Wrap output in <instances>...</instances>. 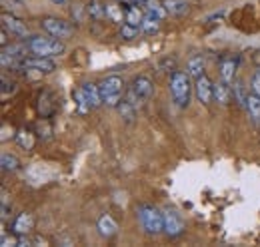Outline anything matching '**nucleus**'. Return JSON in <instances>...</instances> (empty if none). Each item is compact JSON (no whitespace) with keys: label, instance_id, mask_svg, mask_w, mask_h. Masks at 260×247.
Instances as JSON below:
<instances>
[{"label":"nucleus","instance_id":"obj_30","mask_svg":"<svg viewBox=\"0 0 260 247\" xmlns=\"http://www.w3.org/2000/svg\"><path fill=\"white\" fill-rule=\"evenodd\" d=\"M18 144L22 146V148H26V150H30L34 146V140H32V136L28 134V132H20L18 134Z\"/></svg>","mask_w":260,"mask_h":247},{"label":"nucleus","instance_id":"obj_33","mask_svg":"<svg viewBox=\"0 0 260 247\" xmlns=\"http://www.w3.org/2000/svg\"><path fill=\"white\" fill-rule=\"evenodd\" d=\"M250 90L260 96V70H256L254 74H252V78H250Z\"/></svg>","mask_w":260,"mask_h":247},{"label":"nucleus","instance_id":"obj_19","mask_svg":"<svg viewBox=\"0 0 260 247\" xmlns=\"http://www.w3.org/2000/svg\"><path fill=\"white\" fill-rule=\"evenodd\" d=\"M218 74L220 78L228 82V84H234V74H236V60L234 58H224L218 66Z\"/></svg>","mask_w":260,"mask_h":247},{"label":"nucleus","instance_id":"obj_28","mask_svg":"<svg viewBox=\"0 0 260 247\" xmlns=\"http://www.w3.org/2000/svg\"><path fill=\"white\" fill-rule=\"evenodd\" d=\"M232 96H234V100H236L240 106H244V104H246L248 92H246V88L242 86V82H240V80H234V84H232Z\"/></svg>","mask_w":260,"mask_h":247},{"label":"nucleus","instance_id":"obj_31","mask_svg":"<svg viewBox=\"0 0 260 247\" xmlns=\"http://www.w3.org/2000/svg\"><path fill=\"white\" fill-rule=\"evenodd\" d=\"M0 245H2V247H18V235H16V237H10L6 231H2Z\"/></svg>","mask_w":260,"mask_h":247},{"label":"nucleus","instance_id":"obj_37","mask_svg":"<svg viewBox=\"0 0 260 247\" xmlns=\"http://www.w3.org/2000/svg\"><path fill=\"white\" fill-rule=\"evenodd\" d=\"M130 2H132V4H144L146 0H130Z\"/></svg>","mask_w":260,"mask_h":247},{"label":"nucleus","instance_id":"obj_15","mask_svg":"<svg viewBox=\"0 0 260 247\" xmlns=\"http://www.w3.org/2000/svg\"><path fill=\"white\" fill-rule=\"evenodd\" d=\"M232 98V84L224 82L222 78L214 82V102H218L220 106H226Z\"/></svg>","mask_w":260,"mask_h":247},{"label":"nucleus","instance_id":"obj_35","mask_svg":"<svg viewBox=\"0 0 260 247\" xmlns=\"http://www.w3.org/2000/svg\"><path fill=\"white\" fill-rule=\"evenodd\" d=\"M48 98H50V94H48V92H44V94H42V96H40V102H44V104H48ZM38 110H40V114H42V116H48V114H50V108H48V110H42V106H38Z\"/></svg>","mask_w":260,"mask_h":247},{"label":"nucleus","instance_id":"obj_18","mask_svg":"<svg viewBox=\"0 0 260 247\" xmlns=\"http://www.w3.org/2000/svg\"><path fill=\"white\" fill-rule=\"evenodd\" d=\"M160 22H162L160 18H156V16L144 12V18H142V24H140V34H144V36L156 34V32L160 30Z\"/></svg>","mask_w":260,"mask_h":247},{"label":"nucleus","instance_id":"obj_16","mask_svg":"<svg viewBox=\"0 0 260 247\" xmlns=\"http://www.w3.org/2000/svg\"><path fill=\"white\" fill-rule=\"evenodd\" d=\"M244 108H246L250 120L256 124V126H260V96H256V94L250 90V92H248V98H246Z\"/></svg>","mask_w":260,"mask_h":247},{"label":"nucleus","instance_id":"obj_32","mask_svg":"<svg viewBox=\"0 0 260 247\" xmlns=\"http://www.w3.org/2000/svg\"><path fill=\"white\" fill-rule=\"evenodd\" d=\"M16 92V84L14 82H8V78L2 76V98H8V94Z\"/></svg>","mask_w":260,"mask_h":247},{"label":"nucleus","instance_id":"obj_17","mask_svg":"<svg viewBox=\"0 0 260 247\" xmlns=\"http://www.w3.org/2000/svg\"><path fill=\"white\" fill-rule=\"evenodd\" d=\"M82 92L86 96V100H88V104H90V108L94 110L98 106H102V98H100V90H98V84H92V82H84L82 86Z\"/></svg>","mask_w":260,"mask_h":247},{"label":"nucleus","instance_id":"obj_3","mask_svg":"<svg viewBox=\"0 0 260 247\" xmlns=\"http://www.w3.org/2000/svg\"><path fill=\"white\" fill-rule=\"evenodd\" d=\"M98 90H100V98H102V106H108V108H116L124 96V80L116 74L112 76H106L100 84H98Z\"/></svg>","mask_w":260,"mask_h":247},{"label":"nucleus","instance_id":"obj_9","mask_svg":"<svg viewBox=\"0 0 260 247\" xmlns=\"http://www.w3.org/2000/svg\"><path fill=\"white\" fill-rule=\"evenodd\" d=\"M130 92L134 94V98L140 102V104H146L152 96H154V82L150 76H136L132 80V86H130Z\"/></svg>","mask_w":260,"mask_h":247},{"label":"nucleus","instance_id":"obj_38","mask_svg":"<svg viewBox=\"0 0 260 247\" xmlns=\"http://www.w3.org/2000/svg\"><path fill=\"white\" fill-rule=\"evenodd\" d=\"M118 2H122V4H132L130 0H118Z\"/></svg>","mask_w":260,"mask_h":247},{"label":"nucleus","instance_id":"obj_29","mask_svg":"<svg viewBox=\"0 0 260 247\" xmlns=\"http://www.w3.org/2000/svg\"><path fill=\"white\" fill-rule=\"evenodd\" d=\"M138 34H140V28H138V26L128 24V22H122V24H120V38L132 40V38H136Z\"/></svg>","mask_w":260,"mask_h":247},{"label":"nucleus","instance_id":"obj_10","mask_svg":"<svg viewBox=\"0 0 260 247\" xmlns=\"http://www.w3.org/2000/svg\"><path fill=\"white\" fill-rule=\"evenodd\" d=\"M194 94L200 104H210L214 100V82L208 80L206 74L194 80Z\"/></svg>","mask_w":260,"mask_h":247},{"label":"nucleus","instance_id":"obj_6","mask_svg":"<svg viewBox=\"0 0 260 247\" xmlns=\"http://www.w3.org/2000/svg\"><path fill=\"white\" fill-rule=\"evenodd\" d=\"M40 26H42V30L46 32V34H50V36H54V38H58V40H66V38H70L72 36V26L62 20V18H54V16H46V18H42L40 20Z\"/></svg>","mask_w":260,"mask_h":247},{"label":"nucleus","instance_id":"obj_20","mask_svg":"<svg viewBox=\"0 0 260 247\" xmlns=\"http://www.w3.org/2000/svg\"><path fill=\"white\" fill-rule=\"evenodd\" d=\"M204 68H206V62H204V56H200V54L192 56V58L188 60V64H186V72L190 74L192 80L200 78V76L204 74Z\"/></svg>","mask_w":260,"mask_h":247},{"label":"nucleus","instance_id":"obj_5","mask_svg":"<svg viewBox=\"0 0 260 247\" xmlns=\"http://www.w3.org/2000/svg\"><path fill=\"white\" fill-rule=\"evenodd\" d=\"M26 52H30L28 50V44H26V40L24 42H16V44H6V46H2V52H0V62H2V68H16L18 66V62L22 60V58H26Z\"/></svg>","mask_w":260,"mask_h":247},{"label":"nucleus","instance_id":"obj_14","mask_svg":"<svg viewBox=\"0 0 260 247\" xmlns=\"http://www.w3.org/2000/svg\"><path fill=\"white\" fill-rule=\"evenodd\" d=\"M96 229H98V233H100L102 237L110 239V237H114V235L118 233V223L114 221V217H112V216L102 214V216L98 217V221H96Z\"/></svg>","mask_w":260,"mask_h":247},{"label":"nucleus","instance_id":"obj_25","mask_svg":"<svg viewBox=\"0 0 260 247\" xmlns=\"http://www.w3.org/2000/svg\"><path fill=\"white\" fill-rule=\"evenodd\" d=\"M142 8H144V12H146V14H152V16H156V18H160V20L168 14V12H166L164 2L160 4L158 0H146V2L142 4Z\"/></svg>","mask_w":260,"mask_h":247},{"label":"nucleus","instance_id":"obj_22","mask_svg":"<svg viewBox=\"0 0 260 247\" xmlns=\"http://www.w3.org/2000/svg\"><path fill=\"white\" fill-rule=\"evenodd\" d=\"M86 12H88V16H90L92 20H96V22L108 18V16H106V4H104L102 0H90L88 6H86Z\"/></svg>","mask_w":260,"mask_h":247},{"label":"nucleus","instance_id":"obj_1","mask_svg":"<svg viewBox=\"0 0 260 247\" xmlns=\"http://www.w3.org/2000/svg\"><path fill=\"white\" fill-rule=\"evenodd\" d=\"M192 78L188 72H180V70H174L172 76H170V84H168V90H170V98H172V104L180 110L188 108L190 104V96H192Z\"/></svg>","mask_w":260,"mask_h":247},{"label":"nucleus","instance_id":"obj_12","mask_svg":"<svg viewBox=\"0 0 260 247\" xmlns=\"http://www.w3.org/2000/svg\"><path fill=\"white\" fill-rule=\"evenodd\" d=\"M2 28L10 32L16 38H26L28 36V26L26 22H22L20 18L12 16V14H2Z\"/></svg>","mask_w":260,"mask_h":247},{"label":"nucleus","instance_id":"obj_26","mask_svg":"<svg viewBox=\"0 0 260 247\" xmlns=\"http://www.w3.org/2000/svg\"><path fill=\"white\" fill-rule=\"evenodd\" d=\"M124 8H122V2L120 4H106V16L110 22H116V24H122L124 22Z\"/></svg>","mask_w":260,"mask_h":247},{"label":"nucleus","instance_id":"obj_27","mask_svg":"<svg viewBox=\"0 0 260 247\" xmlns=\"http://www.w3.org/2000/svg\"><path fill=\"white\" fill-rule=\"evenodd\" d=\"M72 98H74V104H76V112H78V114H88V112L92 110L90 104H88V100H86V96L82 92V88L74 90V92H72Z\"/></svg>","mask_w":260,"mask_h":247},{"label":"nucleus","instance_id":"obj_36","mask_svg":"<svg viewBox=\"0 0 260 247\" xmlns=\"http://www.w3.org/2000/svg\"><path fill=\"white\" fill-rule=\"evenodd\" d=\"M50 2H52V4H56V6H66L70 0H50Z\"/></svg>","mask_w":260,"mask_h":247},{"label":"nucleus","instance_id":"obj_21","mask_svg":"<svg viewBox=\"0 0 260 247\" xmlns=\"http://www.w3.org/2000/svg\"><path fill=\"white\" fill-rule=\"evenodd\" d=\"M124 22H128V24H134V26H138L140 28V24H142V18H144V12L136 6V4H124Z\"/></svg>","mask_w":260,"mask_h":247},{"label":"nucleus","instance_id":"obj_11","mask_svg":"<svg viewBox=\"0 0 260 247\" xmlns=\"http://www.w3.org/2000/svg\"><path fill=\"white\" fill-rule=\"evenodd\" d=\"M138 100L134 98V94L130 92L126 94V98H122L120 100V104L116 106V110H118V114H120V118L124 120L126 124H132L134 122V118H136V112H138Z\"/></svg>","mask_w":260,"mask_h":247},{"label":"nucleus","instance_id":"obj_39","mask_svg":"<svg viewBox=\"0 0 260 247\" xmlns=\"http://www.w3.org/2000/svg\"><path fill=\"white\" fill-rule=\"evenodd\" d=\"M258 70H260V68H258Z\"/></svg>","mask_w":260,"mask_h":247},{"label":"nucleus","instance_id":"obj_7","mask_svg":"<svg viewBox=\"0 0 260 247\" xmlns=\"http://www.w3.org/2000/svg\"><path fill=\"white\" fill-rule=\"evenodd\" d=\"M184 229H186V223H184L182 216L176 210L166 208L164 210V233H166V237L176 239L184 233Z\"/></svg>","mask_w":260,"mask_h":247},{"label":"nucleus","instance_id":"obj_2","mask_svg":"<svg viewBox=\"0 0 260 247\" xmlns=\"http://www.w3.org/2000/svg\"><path fill=\"white\" fill-rule=\"evenodd\" d=\"M136 219L146 235H160L164 233V212L154 208L152 203H140L136 208Z\"/></svg>","mask_w":260,"mask_h":247},{"label":"nucleus","instance_id":"obj_24","mask_svg":"<svg viewBox=\"0 0 260 247\" xmlns=\"http://www.w3.org/2000/svg\"><path fill=\"white\" fill-rule=\"evenodd\" d=\"M0 166H2V172H18L20 170V159L16 157L14 154H8V152H2L0 155Z\"/></svg>","mask_w":260,"mask_h":247},{"label":"nucleus","instance_id":"obj_23","mask_svg":"<svg viewBox=\"0 0 260 247\" xmlns=\"http://www.w3.org/2000/svg\"><path fill=\"white\" fill-rule=\"evenodd\" d=\"M166 12L170 16H184L188 12V2L186 0H164Z\"/></svg>","mask_w":260,"mask_h":247},{"label":"nucleus","instance_id":"obj_13","mask_svg":"<svg viewBox=\"0 0 260 247\" xmlns=\"http://www.w3.org/2000/svg\"><path fill=\"white\" fill-rule=\"evenodd\" d=\"M34 227V217L28 212H22L12 221V233L14 235H28Z\"/></svg>","mask_w":260,"mask_h":247},{"label":"nucleus","instance_id":"obj_4","mask_svg":"<svg viewBox=\"0 0 260 247\" xmlns=\"http://www.w3.org/2000/svg\"><path fill=\"white\" fill-rule=\"evenodd\" d=\"M28 44V50L34 56H46V58H54V56H60L64 54V44L62 40L58 38H44V36H30L26 40Z\"/></svg>","mask_w":260,"mask_h":247},{"label":"nucleus","instance_id":"obj_8","mask_svg":"<svg viewBox=\"0 0 260 247\" xmlns=\"http://www.w3.org/2000/svg\"><path fill=\"white\" fill-rule=\"evenodd\" d=\"M16 68H20V70H32V72H38V74H50V72H54V68H56V64L52 58H46V56H26V58H22V60L18 62V66Z\"/></svg>","mask_w":260,"mask_h":247},{"label":"nucleus","instance_id":"obj_34","mask_svg":"<svg viewBox=\"0 0 260 247\" xmlns=\"http://www.w3.org/2000/svg\"><path fill=\"white\" fill-rule=\"evenodd\" d=\"M10 214V203H8V193H6V189L2 187V219H6Z\"/></svg>","mask_w":260,"mask_h":247}]
</instances>
